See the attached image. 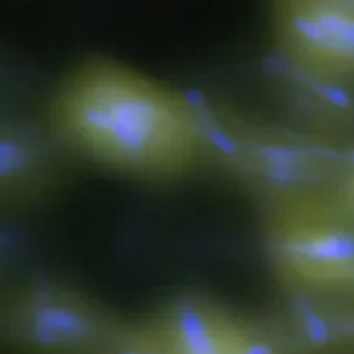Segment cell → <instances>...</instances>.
Instances as JSON below:
<instances>
[{
	"mask_svg": "<svg viewBox=\"0 0 354 354\" xmlns=\"http://www.w3.org/2000/svg\"><path fill=\"white\" fill-rule=\"evenodd\" d=\"M152 324L172 354H279L264 333L198 299H183Z\"/></svg>",
	"mask_w": 354,
	"mask_h": 354,
	"instance_id": "obj_5",
	"label": "cell"
},
{
	"mask_svg": "<svg viewBox=\"0 0 354 354\" xmlns=\"http://www.w3.org/2000/svg\"><path fill=\"white\" fill-rule=\"evenodd\" d=\"M100 354H172V351L151 322L136 326L118 324Z\"/></svg>",
	"mask_w": 354,
	"mask_h": 354,
	"instance_id": "obj_7",
	"label": "cell"
},
{
	"mask_svg": "<svg viewBox=\"0 0 354 354\" xmlns=\"http://www.w3.org/2000/svg\"><path fill=\"white\" fill-rule=\"evenodd\" d=\"M51 126L73 153L146 180L181 176L214 147L210 120L188 97L110 59L89 60L63 79Z\"/></svg>",
	"mask_w": 354,
	"mask_h": 354,
	"instance_id": "obj_1",
	"label": "cell"
},
{
	"mask_svg": "<svg viewBox=\"0 0 354 354\" xmlns=\"http://www.w3.org/2000/svg\"><path fill=\"white\" fill-rule=\"evenodd\" d=\"M280 39L302 71L354 80V0H276Z\"/></svg>",
	"mask_w": 354,
	"mask_h": 354,
	"instance_id": "obj_4",
	"label": "cell"
},
{
	"mask_svg": "<svg viewBox=\"0 0 354 354\" xmlns=\"http://www.w3.org/2000/svg\"><path fill=\"white\" fill-rule=\"evenodd\" d=\"M10 331L41 354H100L118 326L102 309L59 286H37L13 305Z\"/></svg>",
	"mask_w": 354,
	"mask_h": 354,
	"instance_id": "obj_3",
	"label": "cell"
},
{
	"mask_svg": "<svg viewBox=\"0 0 354 354\" xmlns=\"http://www.w3.org/2000/svg\"><path fill=\"white\" fill-rule=\"evenodd\" d=\"M56 136L41 131L15 115L0 111V200L39 194L62 168Z\"/></svg>",
	"mask_w": 354,
	"mask_h": 354,
	"instance_id": "obj_6",
	"label": "cell"
},
{
	"mask_svg": "<svg viewBox=\"0 0 354 354\" xmlns=\"http://www.w3.org/2000/svg\"><path fill=\"white\" fill-rule=\"evenodd\" d=\"M337 192L347 203V206L354 212V151L347 155L343 163Z\"/></svg>",
	"mask_w": 354,
	"mask_h": 354,
	"instance_id": "obj_8",
	"label": "cell"
},
{
	"mask_svg": "<svg viewBox=\"0 0 354 354\" xmlns=\"http://www.w3.org/2000/svg\"><path fill=\"white\" fill-rule=\"evenodd\" d=\"M268 242L296 283L354 293V212L337 189L292 184L271 203Z\"/></svg>",
	"mask_w": 354,
	"mask_h": 354,
	"instance_id": "obj_2",
	"label": "cell"
}]
</instances>
